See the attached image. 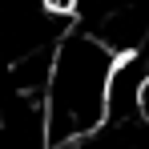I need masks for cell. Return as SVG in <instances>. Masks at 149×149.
Here are the masks:
<instances>
[{"mask_svg":"<svg viewBox=\"0 0 149 149\" xmlns=\"http://www.w3.org/2000/svg\"><path fill=\"white\" fill-rule=\"evenodd\" d=\"M117 52L93 32H65L52 49V73L40 97L45 141L52 149L73 145L105 125V93Z\"/></svg>","mask_w":149,"mask_h":149,"instance_id":"6da1fadb","label":"cell"},{"mask_svg":"<svg viewBox=\"0 0 149 149\" xmlns=\"http://www.w3.org/2000/svg\"><path fill=\"white\" fill-rule=\"evenodd\" d=\"M141 117L149 121V81H145V89H141Z\"/></svg>","mask_w":149,"mask_h":149,"instance_id":"7a4b0ae2","label":"cell"},{"mask_svg":"<svg viewBox=\"0 0 149 149\" xmlns=\"http://www.w3.org/2000/svg\"><path fill=\"white\" fill-rule=\"evenodd\" d=\"M93 149H101V145H93Z\"/></svg>","mask_w":149,"mask_h":149,"instance_id":"3957f363","label":"cell"}]
</instances>
